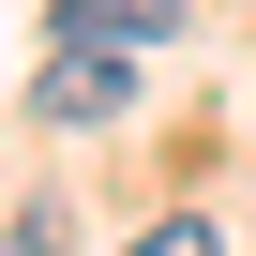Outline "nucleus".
Masks as SVG:
<instances>
[{
    "label": "nucleus",
    "mask_w": 256,
    "mask_h": 256,
    "mask_svg": "<svg viewBox=\"0 0 256 256\" xmlns=\"http://www.w3.org/2000/svg\"><path fill=\"white\" fill-rule=\"evenodd\" d=\"M46 120H76V136H90V120H120V106H136V60H120V46H60V76L30 90Z\"/></svg>",
    "instance_id": "obj_1"
},
{
    "label": "nucleus",
    "mask_w": 256,
    "mask_h": 256,
    "mask_svg": "<svg viewBox=\"0 0 256 256\" xmlns=\"http://www.w3.org/2000/svg\"><path fill=\"white\" fill-rule=\"evenodd\" d=\"M166 30H181V0H60V46H120V60H136Z\"/></svg>",
    "instance_id": "obj_2"
},
{
    "label": "nucleus",
    "mask_w": 256,
    "mask_h": 256,
    "mask_svg": "<svg viewBox=\"0 0 256 256\" xmlns=\"http://www.w3.org/2000/svg\"><path fill=\"white\" fill-rule=\"evenodd\" d=\"M0 256H60V211H16V226H0Z\"/></svg>",
    "instance_id": "obj_3"
},
{
    "label": "nucleus",
    "mask_w": 256,
    "mask_h": 256,
    "mask_svg": "<svg viewBox=\"0 0 256 256\" xmlns=\"http://www.w3.org/2000/svg\"><path fill=\"white\" fill-rule=\"evenodd\" d=\"M136 256H226V241H211V226H196V211H181V226H151V241H136Z\"/></svg>",
    "instance_id": "obj_4"
}]
</instances>
